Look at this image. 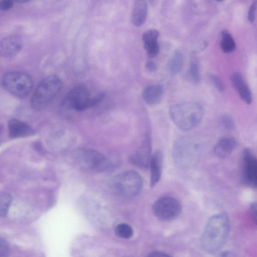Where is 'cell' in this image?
I'll use <instances>...</instances> for the list:
<instances>
[{
	"label": "cell",
	"mask_w": 257,
	"mask_h": 257,
	"mask_svg": "<svg viewBox=\"0 0 257 257\" xmlns=\"http://www.w3.org/2000/svg\"><path fill=\"white\" fill-rule=\"evenodd\" d=\"M215 1H218V2H220V1H224V0H215Z\"/></svg>",
	"instance_id": "obj_35"
},
{
	"label": "cell",
	"mask_w": 257,
	"mask_h": 257,
	"mask_svg": "<svg viewBox=\"0 0 257 257\" xmlns=\"http://www.w3.org/2000/svg\"><path fill=\"white\" fill-rule=\"evenodd\" d=\"M209 78L214 87L219 92L224 91L225 86L221 79L215 74H210Z\"/></svg>",
	"instance_id": "obj_26"
},
{
	"label": "cell",
	"mask_w": 257,
	"mask_h": 257,
	"mask_svg": "<svg viewBox=\"0 0 257 257\" xmlns=\"http://www.w3.org/2000/svg\"><path fill=\"white\" fill-rule=\"evenodd\" d=\"M250 212L253 219L256 222V202H252L250 206Z\"/></svg>",
	"instance_id": "obj_32"
},
{
	"label": "cell",
	"mask_w": 257,
	"mask_h": 257,
	"mask_svg": "<svg viewBox=\"0 0 257 257\" xmlns=\"http://www.w3.org/2000/svg\"><path fill=\"white\" fill-rule=\"evenodd\" d=\"M77 155L79 161L89 169H101L108 165L105 157L95 150L84 149L79 150Z\"/></svg>",
	"instance_id": "obj_10"
},
{
	"label": "cell",
	"mask_w": 257,
	"mask_h": 257,
	"mask_svg": "<svg viewBox=\"0 0 257 257\" xmlns=\"http://www.w3.org/2000/svg\"><path fill=\"white\" fill-rule=\"evenodd\" d=\"M115 233L120 238L128 239L133 236V230L127 224L122 223L115 227Z\"/></svg>",
	"instance_id": "obj_23"
},
{
	"label": "cell",
	"mask_w": 257,
	"mask_h": 257,
	"mask_svg": "<svg viewBox=\"0 0 257 257\" xmlns=\"http://www.w3.org/2000/svg\"><path fill=\"white\" fill-rule=\"evenodd\" d=\"M230 229V220L225 213L212 216L208 221L200 239L201 247L208 253L219 251L224 244Z\"/></svg>",
	"instance_id": "obj_1"
},
{
	"label": "cell",
	"mask_w": 257,
	"mask_h": 257,
	"mask_svg": "<svg viewBox=\"0 0 257 257\" xmlns=\"http://www.w3.org/2000/svg\"><path fill=\"white\" fill-rule=\"evenodd\" d=\"M230 80L233 87L238 92L240 98L244 103L250 104L252 100L251 93L242 75L239 73H234L232 74Z\"/></svg>",
	"instance_id": "obj_15"
},
{
	"label": "cell",
	"mask_w": 257,
	"mask_h": 257,
	"mask_svg": "<svg viewBox=\"0 0 257 257\" xmlns=\"http://www.w3.org/2000/svg\"><path fill=\"white\" fill-rule=\"evenodd\" d=\"M189 77L194 84H197L200 81V73L199 65L196 59H193L190 63L189 72Z\"/></svg>",
	"instance_id": "obj_22"
},
{
	"label": "cell",
	"mask_w": 257,
	"mask_h": 257,
	"mask_svg": "<svg viewBox=\"0 0 257 257\" xmlns=\"http://www.w3.org/2000/svg\"><path fill=\"white\" fill-rule=\"evenodd\" d=\"M218 120L222 126L226 130H231L235 127L234 119L228 114L222 113L220 114Z\"/></svg>",
	"instance_id": "obj_25"
},
{
	"label": "cell",
	"mask_w": 257,
	"mask_h": 257,
	"mask_svg": "<svg viewBox=\"0 0 257 257\" xmlns=\"http://www.w3.org/2000/svg\"><path fill=\"white\" fill-rule=\"evenodd\" d=\"M153 210L155 216L160 220L170 221L180 215L182 206L177 199L171 196H164L155 201Z\"/></svg>",
	"instance_id": "obj_8"
},
{
	"label": "cell",
	"mask_w": 257,
	"mask_h": 257,
	"mask_svg": "<svg viewBox=\"0 0 257 257\" xmlns=\"http://www.w3.org/2000/svg\"><path fill=\"white\" fill-rule=\"evenodd\" d=\"M159 36V32L155 29L147 31L142 35L145 49L151 57H156L159 53V47L157 41Z\"/></svg>",
	"instance_id": "obj_16"
},
{
	"label": "cell",
	"mask_w": 257,
	"mask_h": 257,
	"mask_svg": "<svg viewBox=\"0 0 257 257\" xmlns=\"http://www.w3.org/2000/svg\"><path fill=\"white\" fill-rule=\"evenodd\" d=\"M183 57L179 51H176L169 60L168 68L172 75H176L180 72L183 67Z\"/></svg>",
	"instance_id": "obj_20"
},
{
	"label": "cell",
	"mask_w": 257,
	"mask_h": 257,
	"mask_svg": "<svg viewBox=\"0 0 257 257\" xmlns=\"http://www.w3.org/2000/svg\"><path fill=\"white\" fill-rule=\"evenodd\" d=\"M221 40L220 46L224 53H228L233 51L236 47L235 43L231 34L227 30H223L221 32Z\"/></svg>",
	"instance_id": "obj_21"
},
{
	"label": "cell",
	"mask_w": 257,
	"mask_h": 257,
	"mask_svg": "<svg viewBox=\"0 0 257 257\" xmlns=\"http://www.w3.org/2000/svg\"><path fill=\"white\" fill-rule=\"evenodd\" d=\"M148 15V5L146 0H135L132 13V21L136 27L142 26Z\"/></svg>",
	"instance_id": "obj_18"
},
{
	"label": "cell",
	"mask_w": 257,
	"mask_h": 257,
	"mask_svg": "<svg viewBox=\"0 0 257 257\" xmlns=\"http://www.w3.org/2000/svg\"><path fill=\"white\" fill-rule=\"evenodd\" d=\"M256 7V0H253L249 7L247 14V19L251 23L253 22L255 19Z\"/></svg>",
	"instance_id": "obj_28"
},
{
	"label": "cell",
	"mask_w": 257,
	"mask_h": 257,
	"mask_svg": "<svg viewBox=\"0 0 257 257\" xmlns=\"http://www.w3.org/2000/svg\"><path fill=\"white\" fill-rule=\"evenodd\" d=\"M220 255L221 256H236L232 252L227 251H224L220 253Z\"/></svg>",
	"instance_id": "obj_33"
},
{
	"label": "cell",
	"mask_w": 257,
	"mask_h": 257,
	"mask_svg": "<svg viewBox=\"0 0 257 257\" xmlns=\"http://www.w3.org/2000/svg\"><path fill=\"white\" fill-rule=\"evenodd\" d=\"M172 156L174 162L178 168L183 170L191 169L199 160L200 146L191 138L181 137L174 143Z\"/></svg>",
	"instance_id": "obj_3"
},
{
	"label": "cell",
	"mask_w": 257,
	"mask_h": 257,
	"mask_svg": "<svg viewBox=\"0 0 257 257\" xmlns=\"http://www.w3.org/2000/svg\"><path fill=\"white\" fill-rule=\"evenodd\" d=\"M12 196L8 193L0 194V216H5L12 202Z\"/></svg>",
	"instance_id": "obj_24"
},
{
	"label": "cell",
	"mask_w": 257,
	"mask_h": 257,
	"mask_svg": "<svg viewBox=\"0 0 257 257\" xmlns=\"http://www.w3.org/2000/svg\"><path fill=\"white\" fill-rule=\"evenodd\" d=\"M164 89L159 84L151 85L146 87L143 92L145 102L150 105L159 103L163 97Z\"/></svg>",
	"instance_id": "obj_19"
},
{
	"label": "cell",
	"mask_w": 257,
	"mask_h": 257,
	"mask_svg": "<svg viewBox=\"0 0 257 257\" xmlns=\"http://www.w3.org/2000/svg\"><path fill=\"white\" fill-rule=\"evenodd\" d=\"M163 157L160 150L156 151L151 156L149 165L150 169V186L154 187L160 181L163 168Z\"/></svg>",
	"instance_id": "obj_14"
},
{
	"label": "cell",
	"mask_w": 257,
	"mask_h": 257,
	"mask_svg": "<svg viewBox=\"0 0 257 257\" xmlns=\"http://www.w3.org/2000/svg\"><path fill=\"white\" fill-rule=\"evenodd\" d=\"M103 94L90 97L88 91L84 87L76 86L71 89L62 101L63 106L68 109L83 111L101 101Z\"/></svg>",
	"instance_id": "obj_6"
},
{
	"label": "cell",
	"mask_w": 257,
	"mask_h": 257,
	"mask_svg": "<svg viewBox=\"0 0 257 257\" xmlns=\"http://www.w3.org/2000/svg\"><path fill=\"white\" fill-rule=\"evenodd\" d=\"M151 140L146 136L141 146L132 157L133 163L136 166L147 168L149 167L151 157Z\"/></svg>",
	"instance_id": "obj_12"
},
{
	"label": "cell",
	"mask_w": 257,
	"mask_h": 257,
	"mask_svg": "<svg viewBox=\"0 0 257 257\" xmlns=\"http://www.w3.org/2000/svg\"><path fill=\"white\" fill-rule=\"evenodd\" d=\"M142 185L141 176L133 170L118 174L112 178L109 184L113 193L125 198H131L137 195L141 191Z\"/></svg>",
	"instance_id": "obj_4"
},
{
	"label": "cell",
	"mask_w": 257,
	"mask_h": 257,
	"mask_svg": "<svg viewBox=\"0 0 257 257\" xmlns=\"http://www.w3.org/2000/svg\"><path fill=\"white\" fill-rule=\"evenodd\" d=\"M237 142L234 138L223 137L215 144L213 149L214 154L219 158H226L231 154Z\"/></svg>",
	"instance_id": "obj_17"
},
{
	"label": "cell",
	"mask_w": 257,
	"mask_h": 257,
	"mask_svg": "<svg viewBox=\"0 0 257 257\" xmlns=\"http://www.w3.org/2000/svg\"><path fill=\"white\" fill-rule=\"evenodd\" d=\"M62 87L61 79L56 75L45 78L37 86L31 99L32 107L40 110L46 107Z\"/></svg>",
	"instance_id": "obj_5"
},
{
	"label": "cell",
	"mask_w": 257,
	"mask_h": 257,
	"mask_svg": "<svg viewBox=\"0 0 257 257\" xmlns=\"http://www.w3.org/2000/svg\"><path fill=\"white\" fill-rule=\"evenodd\" d=\"M169 113L172 121L182 131H188L200 122L204 111L199 103L187 102L172 106Z\"/></svg>",
	"instance_id": "obj_2"
},
{
	"label": "cell",
	"mask_w": 257,
	"mask_h": 257,
	"mask_svg": "<svg viewBox=\"0 0 257 257\" xmlns=\"http://www.w3.org/2000/svg\"><path fill=\"white\" fill-rule=\"evenodd\" d=\"M19 3H27L31 0H15Z\"/></svg>",
	"instance_id": "obj_34"
},
{
	"label": "cell",
	"mask_w": 257,
	"mask_h": 257,
	"mask_svg": "<svg viewBox=\"0 0 257 257\" xmlns=\"http://www.w3.org/2000/svg\"><path fill=\"white\" fill-rule=\"evenodd\" d=\"M9 135L12 139L29 137L34 134L33 128L26 122L12 118L8 122Z\"/></svg>",
	"instance_id": "obj_13"
},
{
	"label": "cell",
	"mask_w": 257,
	"mask_h": 257,
	"mask_svg": "<svg viewBox=\"0 0 257 257\" xmlns=\"http://www.w3.org/2000/svg\"><path fill=\"white\" fill-rule=\"evenodd\" d=\"M148 256H170L167 253L160 251H154L149 253L148 255Z\"/></svg>",
	"instance_id": "obj_31"
},
{
	"label": "cell",
	"mask_w": 257,
	"mask_h": 257,
	"mask_svg": "<svg viewBox=\"0 0 257 257\" xmlns=\"http://www.w3.org/2000/svg\"><path fill=\"white\" fill-rule=\"evenodd\" d=\"M2 84L7 91L19 98L27 96L33 87L31 77L20 71H12L5 74L2 79Z\"/></svg>",
	"instance_id": "obj_7"
},
{
	"label": "cell",
	"mask_w": 257,
	"mask_h": 257,
	"mask_svg": "<svg viewBox=\"0 0 257 257\" xmlns=\"http://www.w3.org/2000/svg\"><path fill=\"white\" fill-rule=\"evenodd\" d=\"M146 68L150 72H154L157 69L156 63L152 60H149L146 63Z\"/></svg>",
	"instance_id": "obj_30"
},
{
	"label": "cell",
	"mask_w": 257,
	"mask_h": 257,
	"mask_svg": "<svg viewBox=\"0 0 257 257\" xmlns=\"http://www.w3.org/2000/svg\"><path fill=\"white\" fill-rule=\"evenodd\" d=\"M10 247L6 240L0 237V257H6L9 255Z\"/></svg>",
	"instance_id": "obj_27"
},
{
	"label": "cell",
	"mask_w": 257,
	"mask_h": 257,
	"mask_svg": "<svg viewBox=\"0 0 257 257\" xmlns=\"http://www.w3.org/2000/svg\"><path fill=\"white\" fill-rule=\"evenodd\" d=\"M23 46L21 38L17 35L7 36L0 41V56L11 58L21 51Z\"/></svg>",
	"instance_id": "obj_11"
},
{
	"label": "cell",
	"mask_w": 257,
	"mask_h": 257,
	"mask_svg": "<svg viewBox=\"0 0 257 257\" xmlns=\"http://www.w3.org/2000/svg\"><path fill=\"white\" fill-rule=\"evenodd\" d=\"M14 0H0V11L6 12L10 10L13 6Z\"/></svg>",
	"instance_id": "obj_29"
},
{
	"label": "cell",
	"mask_w": 257,
	"mask_h": 257,
	"mask_svg": "<svg viewBox=\"0 0 257 257\" xmlns=\"http://www.w3.org/2000/svg\"><path fill=\"white\" fill-rule=\"evenodd\" d=\"M242 176L244 183L256 188L257 180V161L252 151L245 148L242 155Z\"/></svg>",
	"instance_id": "obj_9"
}]
</instances>
